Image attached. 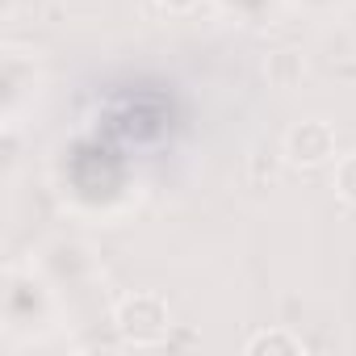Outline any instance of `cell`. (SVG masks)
<instances>
[{"instance_id": "obj_3", "label": "cell", "mask_w": 356, "mask_h": 356, "mask_svg": "<svg viewBox=\"0 0 356 356\" xmlns=\"http://www.w3.org/2000/svg\"><path fill=\"white\" fill-rule=\"evenodd\" d=\"M281 155L293 163V168H323L335 159V130L323 122V118H306V122H293L281 138Z\"/></svg>"}, {"instance_id": "obj_10", "label": "cell", "mask_w": 356, "mask_h": 356, "mask_svg": "<svg viewBox=\"0 0 356 356\" xmlns=\"http://www.w3.org/2000/svg\"><path fill=\"white\" fill-rule=\"evenodd\" d=\"M155 5H159L163 13H189V9L202 5V0H155Z\"/></svg>"}, {"instance_id": "obj_9", "label": "cell", "mask_w": 356, "mask_h": 356, "mask_svg": "<svg viewBox=\"0 0 356 356\" xmlns=\"http://www.w3.org/2000/svg\"><path fill=\"white\" fill-rule=\"evenodd\" d=\"M289 5H298V9H306V13H314V17H327V13L343 9L348 0H289Z\"/></svg>"}, {"instance_id": "obj_1", "label": "cell", "mask_w": 356, "mask_h": 356, "mask_svg": "<svg viewBox=\"0 0 356 356\" xmlns=\"http://www.w3.org/2000/svg\"><path fill=\"white\" fill-rule=\"evenodd\" d=\"M55 285L34 264H9L5 268V293H0V314H5V335H38L55 318Z\"/></svg>"}, {"instance_id": "obj_7", "label": "cell", "mask_w": 356, "mask_h": 356, "mask_svg": "<svg viewBox=\"0 0 356 356\" xmlns=\"http://www.w3.org/2000/svg\"><path fill=\"white\" fill-rule=\"evenodd\" d=\"M248 352L252 356H260V352H285V356H293V352H302V339L289 335V331H260V335L248 339Z\"/></svg>"}, {"instance_id": "obj_6", "label": "cell", "mask_w": 356, "mask_h": 356, "mask_svg": "<svg viewBox=\"0 0 356 356\" xmlns=\"http://www.w3.org/2000/svg\"><path fill=\"white\" fill-rule=\"evenodd\" d=\"M264 72H268V80H273L277 88H293V84L302 80L306 63H302V55H298V51H273V55H268V63H264Z\"/></svg>"}, {"instance_id": "obj_4", "label": "cell", "mask_w": 356, "mask_h": 356, "mask_svg": "<svg viewBox=\"0 0 356 356\" xmlns=\"http://www.w3.org/2000/svg\"><path fill=\"white\" fill-rule=\"evenodd\" d=\"M26 92H34V59H26L22 51H9L5 55V105H9V118L17 113Z\"/></svg>"}, {"instance_id": "obj_5", "label": "cell", "mask_w": 356, "mask_h": 356, "mask_svg": "<svg viewBox=\"0 0 356 356\" xmlns=\"http://www.w3.org/2000/svg\"><path fill=\"white\" fill-rule=\"evenodd\" d=\"M210 5H214L218 13L243 22V26H268V22L281 13L285 0H210Z\"/></svg>"}, {"instance_id": "obj_8", "label": "cell", "mask_w": 356, "mask_h": 356, "mask_svg": "<svg viewBox=\"0 0 356 356\" xmlns=\"http://www.w3.org/2000/svg\"><path fill=\"white\" fill-rule=\"evenodd\" d=\"M331 185H335V197H339V202L356 206V151L335 159V176H331Z\"/></svg>"}, {"instance_id": "obj_2", "label": "cell", "mask_w": 356, "mask_h": 356, "mask_svg": "<svg viewBox=\"0 0 356 356\" xmlns=\"http://www.w3.org/2000/svg\"><path fill=\"white\" fill-rule=\"evenodd\" d=\"M113 327L130 343L147 348V343H159L172 331V310H168V302L159 293H126L118 302V310H113Z\"/></svg>"}]
</instances>
